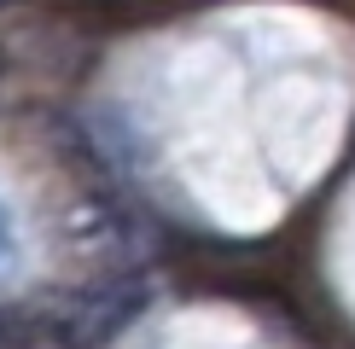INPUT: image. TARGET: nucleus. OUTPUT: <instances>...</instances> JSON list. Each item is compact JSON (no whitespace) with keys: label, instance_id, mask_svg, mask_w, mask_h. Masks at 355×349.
I'll list each match as a JSON object with an SVG mask.
<instances>
[{"label":"nucleus","instance_id":"1","mask_svg":"<svg viewBox=\"0 0 355 349\" xmlns=\"http://www.w3.org/2000/svg\"><path fill=\"white\" fill-rule=\"evenodd\" d=\"M12 262V215H6V204H0V268Z\"/></svg>","mask_w":355,"mask_h":349}]
</instances>
